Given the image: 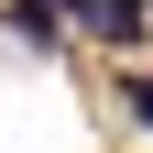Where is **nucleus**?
<instances>
[{"instance_id": "nucleus-1", "label": "nucleus", "mask_w": 153, "mask_h": 153, "mask_svg": "<svg viewBox=\"0 0 153 153\" xmlns=\"http://www.w3.org/2000/svg\"><path fill=\"white\" fill-rule=\"evenodd\" d=\"M120 109H131V120L153 131V66H131V76H120Z\"/></svg>"}]
</instances>
